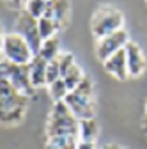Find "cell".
<instances>
[{
  "instance_id": "cell-8",
  "label": "cell",
  "mask_w": 147,
  "mask_h": 149,
  "mask_svg": "<svg viewBox=\"0 0 147 149\" xmlns=\"http://www.w3.org/2000/svg\"><path fill=\"white\" fill-rule=\"evenodd\" d=\"M64 103L69 107V110L73 112L78 121H83V119H94V114H96V103H94V98H87V96H82L78 94L76 91H71L69 94L66 96Z\"/></svg>"
},
{
  "instance_id": "cell-18",
  "label": "cell",
  "mask_w": 147,
  "mask_h": 149,
  "mask_svg": "<svg viewBox=\"0 0 147 149\" xmlns=\"http://www.w3.org/2000/svg\"><path fill=\"white\" fill-rule=\"evenodd\" d=\"M46 6H48L46 0H27L25 2V11L39 20V18H43L44 13H46Z\"/></svg>"
},
{
  "instance_id": "cell-1",
  "label": "cell",
  "mask_w": 147,
  "mask_h": 149,
  "mask_svg": "<svg viewBox=\"0 0 147 149\" xmlns=\"http://www.w3.org/2000/svg\"><path fill=\"white\" fill-rule=\"evenodd\" d=\"M80 121L64 101L55 103L46 124V139H76L78 140Z\"/></svg>"
},
{
  "instance_id": "cell-15",
  "label": "cell",
  "mask_w": 147,
  "mask_h": 149,
  "mask_svg": "<svg viewBox=\"0 0 147 149\" xmlns=\"http://www.w3.org/2000/svg\"><path fill=\"white\" fill-rule=\"evenodd\" d=\"M48 91H50V96H51V100H53L55 103L64 101V100H66V96L71 92V91H69V87H67V84L64 82V78H59L57 82L50 84V85H48Z\"/></svg>"
},
{
  "instance_id": "cell-5",
  "label": "cell",
  "mask_w": 147,
  "mask_h": 149,
  "mask_svg": "<svg viewBox=\"0 0 147 149\" xmlns=\"http://www.w3.org/2000/svg\"><path fill=\"white\" fill-rule=\"evenodd\" d=\"M16 32L28 43L34 55L39 53V50L43 46V37L39 34V20L37 18H34L27 11H21L20 16H18V20H16Z\"/></svg>"
},
{
  "instance_id": "cell-22",
  "label": "cell",
  "mask_w": 147,
  "mask_h": 149,
  "mask_svg": "<svg viewBox=\"0 0 147 149\" xmlns=\"http://www.w3.org/2000/svg\"><path fill=\"white\" fill-rule=\"evenodd\" d=\"M76 149H98V147H96V142H78Z\"/></svg>"
},
{
  "instance_id": "cell-24",
  "label": "cell",
  "mask_w": 147,
  "mask_h": 149,
  "mask_svg": "<svg viewBox=\"0 0 147 149\" xmlns=\"http://www.w3.org/2000/svg\"><path fill=\"white\" fill-rule=\"evenodd\" d=\"M103 149H122L121 146H117V144H106Z\"/></svg>"
},
{
  "instance_id": "cell-21",
  "label": "cell",
  "mask_w": 147,
  "mask_h": 149,
  "mask_svg": "<svg viewBox=\"0 0 147 149\" xmlns=\"http://www.w3.org/2000/svg\"><path fill=\"white\" fill-rule=\"evenodd\" d=\"M57 61H59V66H60V73H62V77L64 74L75 66L76 62H75V57H73L71 53H60L59 57H57Z\"/></svg>"
},
{
  "instance_id": "cell-2",
  "label": "cell",
  "mask_w": 147,
  "mask_h": 149,
  "mask_svg": "<svg viewBox=\"0 0 147 149\" xmlns=\"http://www.w3.org/2000/svg\"><path fill=\"white\" fill-rule=\"evenodd\" d=\"M122 25H124L122 13L108 6L99 7L90 20V30H92L96 39H101V37H106L117 30H122Z\"/></svg>"
},
{
  "instance_id": "cell-12",
  "label": "cell",
  "mask_w": 147,
  "mask_h": 149,
  "mask_svg": "<svg viewBox=\"0 0 147 149\" xmlns=\"http://www.w3.org/2000/svg\"><path fill=\"white\" fill-rule=\"evenodd\" d=\"M30 66V78L34 87H41L46 84V69H48V61H44L41 55H34Z\"/></svg>"
},
{
  "instance_id": "cell-13",
  "label": "cell",
  "mask_w": 147,
  "mask_h": 149,
  "mask_svg": "<svg viewBox=\"0 0 147 149\" xmlns=\"http://www.w3.org/2000/svg\"><path fill=\"white\" fill-rule=\"evenodd\" d=\"M99 126L96 119H83L78 124V142H96Z\"/></svg>"
},
{
  "instance_id": "cell-19",
  "label": "cell",
  "mask_w": 147,
  "mask_h": 149,
  "mask_svg": "<svg viewBox=\"0 0 147 149\" xmlns=\"http://www.w3.org/2000/svg\"><path fill=\"white\" fill-rule=\"evenodd\" d=\"M59 78H62V73H60V66H59V61L55 59L51 62H48V69H46V84H53L57 82Z\"/></svg>"
},
{
  "instance_id": "cell-11",
  "label": "cell",
  "mask_w": 147,
  "mask_h": 149,
  "mask_svg": "<svg viewBox=\"0 0 147 149\" xmlns=\"http://www.w3.org/2000/svg\"><path fill=\"white\" fill-rule=\"evenodd\" d=\"M69 0H51L46 6V13H44V18H51L55 20L59 25H64L69 18Z\"/></svg>"
},
{
  "instance_id": "cell-9",
  "label": "cell",
  "mask_w": 147,
  "mask_h": 149,
  "mask_svg": "<svg viewBox=\"0 0 147 149\" xmlns=\"http://www.w3.org/2000/svg\"><path fill=\"white\" fill-rule=\"evenodd\" d=\"M105 69L108 74H112L115 77L117 80H126L130 77V73H128V59H126V50H119L117 53H114L112 57H108L105 62H103Z\"/></svg>"
},
{
  "instance_id": "cell-17",
  "label": "cell",
  "mask_w": 147,
  "mask_h": 149,
  "mask_svg": "<svg viewBox=\"0 0 147 149\" xmlns=\"http://www.w3.org/2000/svg\"><path fill=\"white\" fill-rule=\"evenodd\" d=\"M83 77H85V74H83V71H82V68L78 66V64H75V66H73L66 74H64V82L67 84V87H69V91H75L76 87H78V84L83 80Z\"/></svg>"
},
{
  "instance_id": "cell-23",
  "label": "cell",
  "mask_w": 147,
  "mask_h": 149,
  "mask_svg": "<svg viewBox=\"0 0 147 149\" xmlns=\"http://www.w3.org/2000/svg\"><path fill=\"white\" fill-rule=\"evenodd\" d=\"M6 4L9 6V7H18L21 4V0H6Z\"/></svg>"
},
{
  "instance_id": "cell-16",
  "label": "cell",
  "mask_w": 147,
  "mask_h": 149,
  "mask_svg": "<svg viewBox=\"0 0 147 149\" xmlns=\"http://www.w3.org/2000/svg\"><path fill=\"white\" fill-rule=\"evenodd\" d=\"M60 29V25L51 20V18H39V34L43 37V41L46 39H51V37H55V34H57V30Z\"/></svg>"
},
{
  "instance_id": "cell-25",
  "label": "cell",
  "mask_w": 147,
  "mask_h": 149,
  "mask_svg": "<svg viewBox=\"0 0 147 149\" xmlns=\"http://www.w3.org/2000/svg\"><path fill=\"white\" fill-rule=\"evenodd\" d=\"M144 130H145V133H147V123H145V126H144Z\"/></svg>"
},
{
  "instance_id": "cell-14",
  "label": "cell",
  "mask_w": 147,
  "mask_h": 149,
  "mask_svg": "<svg viewBox=\"0 0 147 149\" xmlns=\"http://www.w3.org/2000/svg\"><path fill=\"white\" fill-rule=\"evenodd\" d=\"M37 55H41V57L44 61H48V62H51V61L57 59L59 55H60V43L57 39V36L51 37V39L43 41V46H41V50H39Z\"/></svg>"
},
{
  "instance_id": "cell-26",
  "label": "cell",
  "mask_w": 147,
  "mask_h": 149,
  "mask_svg": "<svg viewBox=\"0 0 147 149\" xmlns=\"http://www.w3.org/2000/svg\"><path fill=\"white\" fill-rule=\"evenodd\" d=\"M145 117H147V105H145Z\"/></svg>"
},
{
  "instance_id": "cell-7",
  "label": "cell",
  "mask_w": 147,
  "mask_h": 149,
  "mask_svg": "<svg viewBox=\"0 0 147 149\" xmlns=\"http://www.w3.org/2000/svg\"><path fill=\"white\" fill-rule=\"evenodd\" d=\"M27 105H28V98L25 94H21L16 87H12L6 78L0 80V107H2V114L27 108Z\"/></svg>"
},
{
  "instance_id": "cell-4",
  "label": "cell",
  "mask_w": 147,
  "mask_h": 149,
  "mask_svg": "<svg viewBox=\"0 0 147 149\" xmlns=\"http://www.w3.org/2000/svg\"><path fill=\"white\" fill-rule=\"evenodd\" d=\"M2 53L4 59L14 64H30L34 59V52L28 43L18 32H9L2 39Z\"/></svg>"
},
{
  "instance_id": "cell-10",
  "label": "cell",
  "mask_w": 147,
  "mask_h": 149,
  "mask_svg": "<svg viewBox=\"0 0 147 149\" xmlns=\"http://www.w3.org/2000/svg\"><path fill=\"white\" fill-rule=\"evenodd\" d=\"M126 59H128V73L130 77H140L145 69V59L144 53L140 50V46L133 41H130L126 45Z\"/></svg>"
},
{
  "instance_id": "cell-20",
  "label": "cell",
  "mask_w": 147,
  "mask_h": 149,
  "mask_svg": "<svg viewBox=\"0 0 147 149\" xmlns=\"http://www.w3.org/2000/svg\"><path fill=\"white\" fill-rule=\"evenodd\" d=\"M78 94H82V96H87V98H92L94 96V84H92V80H90L89 77H83V80L78 84V87L75 89Z\"/></svg>"
},
{
  "instance_id": "cell-27",
  "label": "cell",
  "mask_w": 147,
  "mask_h": 149,
  "mask_svg": "<svg viewBox=\"0 0 147 149\" xmlns=\"http://www.w3.org/2000/svg\"><path fill=\"white\" fill-rule=\"evenodd\" d=\"M46 2H51V0H46Z\"/></svg>"
},
{
  "instance_id": "cell-6",
  "label": "cell",
  "mask_w": 147,
  "mask_h": 149,
  "mask_svg": "<svg viewBox=\"0 0 147 149\" xmlns=\"http://www.w3.org/2000/svg\"><path fill=\"white\" fill-rule=\"evenodd\" d=\"M130 43V37H128V32L122 29V30H117L114 34H110L106 37H101L96 43V55L99 61H106L108 57H112L114 53H117L119 50L126 48V45Z\"/></svg>"
},
{
  "instance_id": "cell-3",
  "label": "cell",
  "mask_w": 147,
  "mask_h": 149,
  "mask_svg": "<svg viewBox=\"0 0 147 149\" xmlns=\"http://www.w3.org/2000/svg\"><path fill=\"white\" fill-rule=\"evenodd\" d=\"M0 73H2V78H6L12 87H16L27 98H30L34 94V89L35 87L32 85L30 66L28 64H14L11 61L2 59V64H0Z\"/></svg>"
}]
</instances>
